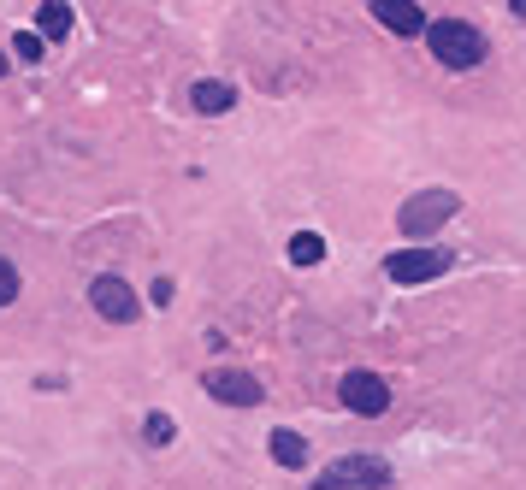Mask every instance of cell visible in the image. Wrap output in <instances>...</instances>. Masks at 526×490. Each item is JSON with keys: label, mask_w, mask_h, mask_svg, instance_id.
Returning <instances> with one entry per match:
<instances>
[{"label": "cell", "mask_w": 526, "mask_h": 490, "mask_svg": "<svg viewBox=\"0 0 526 490\" xmlns=\"http://www.w3.org/2000/svg\"><path fill=\"white\" fill-rule=\"evenodd\" d=\"M272 461H278V467H302V461H308V437H296V431H272Z\"/></svg>", "instance_id": "cell-11"}, {"label": "cell", "mask_w": 526, "mask_h": 490, "mask_svg": "<svg viewBox=\"0 0 526 490\" xmlns=\"http://www.w3.org/2000/svg\"><path fill=\"white\" fill-rule=\"evenodd\" d=\"M190 107H196L201 119H219V113L237 107V89L219 83V77H201V83H190Z\"/></svg>", "instance_id": "cell-9"}, {"label": "cell", "mask_w": 526, "mask_h": 490, "mask_svg": "<svg viewBox=\"0 0 526 490\" xmlns=\"http://www.w3.org/2000/svg\"><path fill=\"white\" fill-rule=\"evenodd\" d=\"M36 36H42V42H66L71 36V6L66 0H48V6L36 12Z\"/></svg>", "instance_id": "cell-10"}, {"label": "cell", "mask_w": 526, "mask_h": 490, "mask_svg": "<svg viewBox=\"0 0 526 490\" xmlns=\"http://www.w3.org/2000/svg\"><path fill=\"white\" fill-rule=\"evenodd\" d=\"M314 490H391V461L385 455H337Z\"/></svg>", "instance_id": "cell-3"}, {"label": "cell", "mask_w": 526, "mask_h": 490, "mask_svg": "<svg viewBox=\"0 0 526 490\" xmlns=\"http://www.w3.org/2000/svg\"><path fill=\"white\" fill-rule=\"evenodd\" d=\"M89 307H95L107 325H136V319H142V296H136L119 272H101V278L89 284Z\"/></svg>", "instance_id": "cell-4"}, {"label": "cell", "mask_w": 526, "mask_h": 490, "mask_svg": "<svg viewBox=\"0 0 526 490\" xmlns=\"http://www.w3.org/2000/svg\"><path fill=\"white\" fill-rule=\"evenodd\" d=\"M373 18L391 30V36H426V6H414V0H373Z\"/></svg>", "instance_id": "cell-8"}, {"label": "cell", "mask_w": 526, "mask_h": 490, "mask_svg": "<svg viewBox=\"0 0 526 490\" xmlns=\"http://www.w3.org/2000/svg\"><path fill=\"white\" fill-rule=\"evenodd\" d=\"M426 42H432V60H444L450 71H473V65H485V54H491L485 30L467 24V18H432V24H426Z\"/></svg>", "instance_id": "cell-1"}, {"label": "cell", "mask_w": 526, "mask_h": 490, "mask_svg": "<svg viewBox=\"0 0 526 490\" xmlns=\"http://www.w3.org/2000/svg\"><path fill=\"white\" fill-rule=\"evenodd\" d=\"M12 54H18V60H42V36H36V30H18V36H12Z\"/></svg>", "instance_id": "cell-15"}, {"label": "cell", "mask_w": 526, "mask_h": 490, "mask_svg": "<svg viewBox=\"0 0 526 490\" xmlns=\"http://www.w3.org/2000/svg\"><path fill=\"white\" fill-rule=\"evenodd\" d=\"M290 260H296V266H320V260H326V243H320L314 231H296V237H290Z\"/></svg>", "instance_id": "cell-12"}, {"label": "cell", "mask_w": 526, "mask_h": 490, "mask_svg": "<svg viewBox=\"0 0 526 490\" xmlns=\"http://www.w3.org/2000/svg\"><path fill=\"white\" fill-rule=\"evenodd\" d=\"M12 302H18V266L0 254V307H12Z\"/></svg>", "instance_id": "cell-14"}, {"label": "cell", "mask_w": 526, "mask_h": 490, "mask_svg": "<svg viewBox=\"0 0 526 490\" xmlns=\"http://www.w3.org/2000/svg\"><path fill=\"white\" fill-rule=\"evenodd\" d=\"M456 213H461L456 189H420V195H408V201L396 207V231H402V237H432V231H444Z\"/></svg>", "instance_id": "cell-2"}, {"label": "cell", "mask_w": 526, "mask_h": 490, "mask_svg": "<svg viewBox=\"0 0 526 490\" xmlns=\"http://www.w3.org/2000/svg\"><path fill=\"white\" fill-rule=\"evenodd\" d=\"M201 384H207V396H213V402H225V408H261V402H266V390H261V378H255V372L219 367V372H207Z\"/></svg>", "instance_id": "cell-7"}, {"label": "cell", "mask_w": 526, "mask_h": 490, "mask_svg": "<svg viewBox=\"0 0 526 490\" xmlns=\"http://www.w3.org/2000/svg\"><path fill=\"white\" fill-rule=\"evenodd\" d=\"M450 248H396L391 260H385V278L391 284H432V278H444L450 272Z\"/></svg>", "instance_id": "cell-5"}, {"label": "cell", "mask_w": 526, "mask_h": 490, "mask_svg": "<svg viewBox=\"0 0 526 490\" xmlns=\"http://www.w3.org/2000/svg\"><path fill=\"white\" fill-rule=\"evenodd\" d=\"M142 437H148V443H154V449H166V443H172V437H178V426H172V414H160V408H154V414H148V420H142Z\"/></svg>", "instance_id": "cell-13"}, {"label": "cell", "mask_w": 526, "mask_h": 490, "mask_svg": "<svg viewBox=\"0 0 526 490\" xmlns=\"http://www.w3.org/2000/svg\"><path fill=\"white\" fill-rule=\"evenodd\" d=\"M0 77H6V48H0Z\"/></svg>", "instance_id": "cell-17"}, {"label": "cell", "mask_w": 526, "mask_h": 490, "mask_svg": "<svg viewBox=\"0 0 526 490\" xmlns=\"http://www.w3.org/2000/svg\"><path fill=\"white\" fill-rule=\"evenodd\" d=\"M148 302H154V307H172V278H154V290H148Z\"/></svg>", "instance_id": "cell-16"}, {"label": "cell", "mask_w": 526, "mask_h": 490, "mask_svg": "<svg viewBox=\"0 0 526 490\" xmlns=\"http://www.w3.org/2000/svg\"><path fill=\"white\" fill-rule=\"evenodd\" d=\"M337 396H343V408H349V414H361V420H379V414L391 408V384H385L379 372H367V367L343 372Z\"/></svg>", "instance_id": "cell-6"}]
</instances>
